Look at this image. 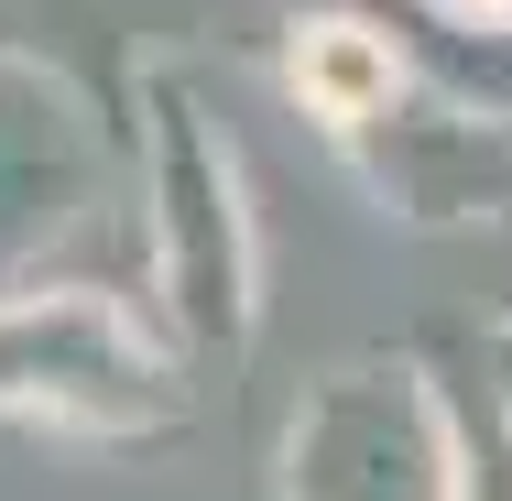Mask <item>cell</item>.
Segmentation results:
<instances>
[{
	"label": "cell",
	"mask_w": 512,
	"mask_h": 501,
	"mask_svg": "<svg viewBox=\"0 0 512 501\" xmlns=\"http://www.w3.org/2000/svg\"><path fill=\"white\" fill-rule=\"evenodd\" d=\"M295 88H306V109H327V120H371V109L393 99V44H371L360 22H306Z\"/></svg>",
	"instance_id": "1"
}]
</instances>
